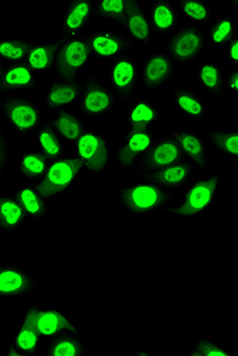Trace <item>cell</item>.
I'll list each match as a JSON object with an SVG mask.
<instances>
[{
  "label": "cell",
  "mask_w": 238,
  "mask_h": 356,
  "mask_svg": "<svg viewBox=\"0 0 238 356\" xmlns=\"http://www.w3.org/2000/svg\"><path fill=\"white\" fill-rule=\"evenodd\" d=\"M119 203L123 210L134 216H142L150 213L164 212L171 205L174 195L149 180L136 179L119 188Z\"/></svg>",
  "instance_id": "6da1fadb"
},
{
  "label": "cell",
  "mask_w": 238,
  "mask_h": 356,
  "mask_svg": "<svg viewBox=\"0 0 238 356\" xmlns=\"http://www.w3.org/2000/svg\"><path fill=\"white\" fill-rule=\"evenodd\" d=\"M219 186L220 177L218 175L196 180L182 193L180 203L174 207H167L164 212L182 218H198L210 210L215 203Z\"/></svg>",
  "instance_id": "7a4b0ae2"
},
{
  "label": "cell",
  "mask_w": 238,
  "mask_h": 356,
  "mask_svg": "<svg viewBox=\"0 0 238 356\" xmlns=\"http://www.w3.org/2000/svg\"><path fill=\"white\" fill-rule=\"evenodd\" d=\"M55 43L56 78L66 82H77L79 74L87 69L91 59L85 35L74 38H59Z\"/></svg>",
  "instance_id": "3957f363"
},
{
  "label": "cell",
  "mask_w": 238,
  "mask_h": 356,
  "mask_svg": "<svg viewBox=\"0 0 238 356\" xmlns=\"http://www.w3.org/2000/svg\"><path fill=\"white\" fill-rule=\"evenodd\" d=\"M0 113L10 129L21 136L33 135L43 122L39 105L19 94L0 97Z\"/></svg>",
  "instance_id": "277c9868"
},
{
  "label": "cell",
  "mask_w": 238,
  "mask_h": 356,
  "mask_svg": "<svg viewBox=\"0 0 238 356\" xmlns=\"http://www.w3.org/2000/svg\"><path fill=\"white\" fill-rule=\"evenodd\" d=\"M83 170L76 156L63 157L50 162L45 175L34 184L39 192L48 201H51L57 195H65L70 192L76 186Z\"/></svg>",
  "instance_id": "5b68a950"
},
{
  "label": "cell",
  "mask_w": 238,
  "mask_h": 356,
  "mask_svg": "<svg viewBox=\"0 0 238 356\" xmlns=\"http://www.w3.org/2000/svg\"><path fill=\"white\" fill-rule=\"evenodd\" d=\"M76 157L84 170L94 175H101L109 168L111 163V140L97 129H86L74 143Z\"/></svg>",
  "instance_id": "8992f818"
},
{
  "label": "cell",
  "mask_w": 238,
  "mask_h": 356,
  "mask_svg": "<svg viewBox=\"0 0 238 356\" xmlns=\"http://www.w3.org/2000/svg\"><path fill=\"white\" fill-rule=\"evenodd\" d=\"M78 101L79 111L86 118H99L113 113L118 99L109 87L101 82L94 72L86 74L81 81Z\"/></svg>",
  "instance_id": "52a82bcc"
},
{
  "label": "cell",
  "mask_w": 238,
  "mask_h": 356,
  "mask_svg": "<svg viewBox=\"0 0 238 356\" xmlns=\"http://www.w3.org/2000/svg\"><path fill=\"white\" fill-rule=\"evenodd\" d=\"M155 140L152 125L127 129L114 152V161L125 171H134Z\"/></svg>",
  "instance_id": "ba28073f"
},
{
  "label": "cell",
  "mask_w": 238,
  "mask_h": 356,
  "mask_svg": "<svg viewBox=\"0 0 238 356\" xmlns=\"http://www.w3.org/2000/svg\"><path fill=\"white\" fill-rule=\"evenodd\" d=\"M110 90L119 102L127 104L134 98L141 82L138 61L134 55L125 54L110 61L108 70Z\"/></svg>",
  "instance_id": "9c48e42d"
},
{
  "label": "cell",
  "mask_w": 238,
  "mask_h": 356,
  "mask_svg": "<svg viewBox=\"0 0 238 356\" xmlns=\"http://www.w3.org/2000/svg\"><path fill=\"white\" fill-rule=\"evenodd\" d=\"M207 37L197 26L187 25L178 29L166 41V52L174 63L187 65L202 56L206 50Z\"/></svg>",
  "instance_id": "30bf717a"
},
{
  "label": "cell",
  "mask_w": 238,
  "mask_h": 356,
  "mask_svg": "<svg viewBox=\"0 0 238 356\" xmlns=\"http://www.w3.org/2000/svg\"><path fill=\"white\" fill-rule=\"evenodd\" d=\"M90 54L95 60H113L136 48L125 33L113 30H99L85 34Z\"/></svg>",
  "instance_id": "8fae6325"
},
{
  "label": "cell",
  "mask_w": 238,
  "mask_h": 356,
  "mask_svg": "<svg viewBox=\"0 0 238 356\" xmlns=\"http://www.w3.org/2000/svg\"><path fill=\"white\" fill-rule=\"evenodd\" d=\"M33 307L35 327L40 339L48 341L65 334L81 335V330L72 318L70 312L57 309H44L38 305H33Z\"/></svg>",
  "instance_id": "7c38bea8"
},
{
  "label": "cell",
  "mask_w": 238,
  "mask_h": 356,
  "mask_svg": "<svg viewBox=\"0 0 238 356\" xmlns=\"http://www.w3.org/2000/svg\"><path fill=\"white\" fill-rule=\"evenodd\" d=\"M176 76L175 63L165 51L148 55L141 70V82L148 93L158 91Z\"/></svg>",
  "instance_id": "4fadbf2b"
},
{
  "label": "cell",
  "mask_w": 238,
  "mask_h": 356,
  "mask_svg": "<svg viewBox=\"0 0 238 356\" xmlns=\"http://www.w3.org/2000/svg\"><path fill=\"white\" fill-rule=\"evenodd\" d=\"M38 289L39 281L25 268L13 264L0 265V300L19 298Z\"/></svg>",
  "instance_id": "5bb4252c"
},
{
  "label": "cell",
  "mask_w": 238,
  "mask_h": 356,
  "mask_svg": "<svg viewBox=\"0 0 238 356\" xmlns=\"http://www.w3.org/2000/svg\"><path fill=\"white\" fill-rule=\"evenodd\" d=\"M184 155L173 138L169 136L155 138L150 150L134 169L136 175L159 170L184 160Z\"/></svg>",
  "instance_id": "9a60e30c"
},
{
  "label": "cell",
  "mask_w": 238,
  "mask_h": 356,
  "mask_svg": "<svg viewBox=\"0 0 238 356\" xmlns=\"http://www.w3.org/2000/svg\"><path fill=\"white\" fill-rule=\"evenodd\" d=\"M168 136L173 138L184 159L206 175L208 173V148L202 135L193 129H173Z\"/></svg>",
  "instance_id": "2e32d148"
},
{
  "label": "cell",
  "mask_w": 238,
  "mask_h": 356,
  "mask_svg": "<svg viewBox=\"0 0 238 356\" xmlns=\"http://www.w3.org/2000/svg\"><path fill=\"white\" fill-rule=\"evenodd\" d=\"M38 332L35 327L34 307L30 305L24 312L21 325L13 333L12 341L6 349V356H34L39 348Z\"/></svg>",
  "instance_id": "e0dca14e"
},
{
  "label": "cell",
  "mask_w": 238,
  "mask_h": 356,
  "mask_svg": "<svg viewBox=\"0 0 238 356\" xmlns=\"http://www.w3.org/2000/svg\"><path fill=\"white\" fill-rule=\"evenodd\" d=\"M94 17L93 0H72L63 10L61 38H74L85 35Z\"/></svg>",
  "instance_id": "ac0fdd59"
},
{
  "label": "cell",
  "mask_w": 238,
  "mask_h": 356,
  "mask_svg": "<svg viewBox=\"0 0 238 356\" xmlns=\"http://www.w3.org/2000/svg\"><path fill=\"white\" fill-rule=\"evenodd\" d=\"M195 169L196 167L191 162L184 159L159 170L136 175V177L138 179L149 180L172 192L187 186L195 172Z\"/></svg>",
  "instance_id": "d6986e66"
},
{
  "label": "cell",
  "mask_w": 238,
  "mask_h": 356,
  "mask_svg": "<svg viewBox=\"0 0 238 356\" xmlns=\"http://www.w3.org/2000/svg\"><path fill=\"white\" fill-rule=\"evenodd\" d=\"M147 15L153 35L168 36L180 29V15L168 0L152 1Z\"/></svg>",
  "instance_id": "ffe728a7"
},
{
  "label": "cell",
  "mask_w": 238,
  "mask_h": 356,
  "mask_svg": "<svg viewBox=\"0 0 238 356\" xmlns=\"http://www.w3.org/2000/svg\"><path fill=\"white\" fill-rule=\"evenodd\" d=\"M38 86L37 74L26 63L6 65L0 82V96L8 92L30 91Z\"/></svg>",
  "instance_id": "44dd1931"
},
{
  "label": "cell",
  "mask_w": 238,
  "mask_h": 356,
  "mask_svg": "<svg viewBox=\"0 0 238 356\" xmlns=\"http://www.w3.org/2000/svg\"><path fill=\"white\" fill-rule=\"evenodd\" d=\"M119 25L125 30V36L134 44H150L153 40V32L150 26L149 19L140 0L123 17Z\"/></svg>",
  "instance_id": "7402d4cb"
},
{
  "label": "cell",
  "mask_w": 238,
  "mask_h": 356,
  "mask_svg": "<svg viewBox=\"0 0 238 356\" xmlns=\"http://www.w3.org/2000/svg\"><path fill=\"white\" fill-rule=\"evenodd\" d=\"M25 63L35 74H51L56 63V43L29 42Z\"/></svg>",
  "instance_id": "603a6c76"
},
{
  "label": "cell",
  "mask_w": 238,
  "mask_h": 356,
  "mask_svg": "<svg viewBox=\"0 0 238 356\" xmlns=\"http://www.w3.org/2000/svg\"><path fill=\"white\" fill-rule=\"evenodd\" d=\"M79 92H81V83L66 82V81L56 79L48 86L44 97L43 106L50 110H56V111L68 109V106L78 101Z\"/></svg>",
  "instance_id": "cb8c5ba5"
},
{
  "label": "cell",
  "mask_w": 238,
  "mask_h": 356,
  "mask_svg": "<svg viewBox=\"0 0 238 356\" xmlns=\"http://www.w3.org/2000/svg\"><path fill=\"white\" fill-rule=\"evenodd\" d=\"M170 95L178 113L200 122L207 115V106L204 99L191 88H172Z\"/></svg>",
  "instance_id": "d4e9b609"
},
{
  "label": "cell",
  "mask_w": 238,
  "mask_h": 356,
  "mask_svg": "<svg viewBox=\"0 0 238 356\" xmlns=\"http://www.w3.org/2000/svg\"><path fill=\"white\" fill-rule=\"evenodd\" d=\"M127 124L132 127H145L158 124L162 114L155 102L145 97H134L127 103Z\"/></svg>",
  "instance_id": "484cf974"
},
{
  "label": "cell",
  "mask_w": 238,
  "mask_h": 356,
  "mask_svg": "<svg viewBox=\"0 0 238 356\" xmlns=\"http://www.w3.org/2000/svg\"><path fill=\"white\" fill-rule=\"evenodd\" d=\"M24 210H25L28 219L44 220L49 212V201L39 192L34 182L17 188L13 192Z\"/></svg>",
  "instance_id": "4316f807"
},
{
  "label": "cell",
  "mask_w": 238,
  "mask_h": 356,
  "mask_svg": "<svg viewBox=\"0 0 238 356\" xmlns=\"http://www.w3.org/2000/svg\"><path fill=\"white\" fill-rule=\"evenodd\" d=\"M195 79L200 89L209 95L221 97L225 94V74L217 61H206L198 65Z\"/></svg>",
  "instance_id": "83f0119b"
},
{
  "label": "cell",
  "mask_w": 238,
  "mask_h": 356,
  "mask_svg": "<svg viewBox=\"0 0 238 356\" xmlns=\"http://www.w3.org/2000/svg\"><path fill=\"white\" fill-rule=\"evenodd\" d=\"M50 161L44 157L39 151L24 150L15 159L17 173L24 180L37 182L43 177L49 166Z\"/></svg>",
  "instance_id": "f1b7e54d"
},
{
  "label": "cell",
  "mask_w": 238,
  "mask_h": 356,
  "mask_svg": "<svg viewBox=\"0 0 238 356\" xmlns=\"http://www.w3.org/2000/svg\"><path fill=\"white\" fill-rule=\"evenodd\" d=\"M49 122L61 140L72 146L86 129L81 118L68 109L56 111Z\"/></svg>",
  "instance_id": "f546056e"
},
{
  "label": "cell",
  "mask_w": 238,
  "mask_h": 356,
  "mask_svg": "<svg viewBox=\"0 0 238 356\" xmlns=\"http://www.w3.org/2000/svg\"><path fill=\"white\" fill-rule=\"evenodd\" d=\"M180 17H184L189 25H210L214 21L213 10L208 2L203 0H175L173 2Z\"/></svg>",
  "instance_id": "4dcf8cb0"
},
{
  "label": "cell",
  "mask_w": 238,
  "mask_h": 356,
  "mask_svg": "<svg viewBox=\"0 0 238 356\" xmlns=\"http://www.w3.org/2000/svg\"><path fill=\"white\" fill-rule=\"evenodd\" d=\"M40 153L50 162L65 157V147L63 140L57 135L49 120L42 122L35 133Z\"/></svg>",
  "instance_id": "1f68e13d"
},
{
  "label": "cell",
  "mask_w": 238,
  "mask_h": 356,
  "mask_svg": "<svg viewBox=\"0 0 238 356\" xmlns=\"http://www.w3.org/2000/svg\"><path fill=\"white\" fill-rule=\"evenodd\" d=\"M28 220L25 210L13 195H1L0 199V229L13 232Z\"/></svg>",
  "instance_id": "d6a6232c"
},
{
  "label": "cell",
  "mask_w": 238,
  "mask_h": 356,
  "mask_svg": "<svg viewBox=\"0 0 238 356\" xmlns=\"http://www.w3.org/2000/svg\"><path fill=\"white\" fill-rule=\"evenodd\" d=\"M89 353L87 344L76 334H65L48 340L44 356H84Z\"/></svg>",
  "instance_id": "836d02e7"
},
{
  "label": "cell",
  "mask_w": 238,
  "mask_h": 356,
  "mask_svg": "<svg viewBox=\"0 0 238 356\" xmlns=\"http://www.w3.org/2000/svg\"><path fill=\"white\" fill-rule=\"evenodd\" d=\"M209 46L212 49L226 47L235 37V23L231 15H224L212 22L207 28Z\"/></svg>",
  "instance_id": "e575fe53"
},
{
  "label": "cell",
  "mask_w": 238,
  "mask_h": 356,
  "mask_svg": "<svg viewBox=\"0 0 238 356\" xmlns=\"http://www.w3.org/2000/svg\"><path fill=\"white\" fill-rule=\"evenodd\" d=\"M138 0H96L94 1V17L102 21L120 23Z\"/></svg>",
  "instance_id": "d590c367"
},
{
  "label": "cell",
  "mask_w": 238,
  "mask_h": 356,
  "mask_svg": "<svg viewBox=\"0 0 238 356\" xmlns=\"http://www.w3.org/2000/svg\"><path fill=\"white\" fill-rule=\"evenodd\" d=\"M207 140L225 155L231 156L235 163L238 162L237 129H215L207 134Z\"/></svg>",
  "instance_id": "8d00e7d4"
},
{
  "label": "cell",
  "mask_w": 238,
  "mask_h": 356,
  "mask_svg": "<svg viewBox=\"0 0 238 356\" xmlns=\"http://www.w3.org/2000/svg\"><path fill=\"white\" fill-rule=\"evenodd\" d=\"M29 41L25 38L1 39L0 61L6 65L25 63Z\"/></svg>",
  "instance_id": "74e56055"
},
{
  "label": "cell",
  "mask_w": 238,
  "mask_h": 356,
  "mask_svg": "<svg viewBox=\"0 0 238 356\" xmlns=\"http://www.w3.org/2000/svg\"><path fill=\"white\" fill-rule=\"evenodd\" d=\"M189 356H233V353L228 348L214 341L210 338H200L193 343L191 350L187 353Z\"/></svg>",
  "instance_id": "f35d334b"
},
{
  "label": "cell",
  "mask_w": 238,
  "mask_h": 356,
  "mask_svg": "<svg viewBox=\"0 0 238 356\" xmlns=\"http://www.w3.org/2000/svg\"><path fill=\"white\" fill-rule=\"evenodd\" d=\"M10 154H12V148H10V140L3 133H1L0 134V177L8 168Z\"/></svg>",
  "instance_id": "ab89813d"
},
{
  "label": "cell",
  "mask_w": 238,
  "mask_h": 356,
  "mask_svg": "<svg viewBox=\"0 0 238 356\" xmlns=\"http://www.w3.org/2000/svg\"><path fill=\"white\" fill-rule=\"evenodd\" d=\"M225 63L227 67H237L238 65V37L235 36L226 46L225 52Z\"/></svg>",
  "instance_id": "60d3db41"
},
{
  "label": "cell",
  "mask_w": 238,
  "mask_h": 356,
  "mask_svg": "<svg viewBox=\"0 0 238 356\" xmlns=\"http://www.w3.org/2000/svg\"><path fill=\"white\" fill-rule=\"evenodd\" d=\"M225 90H230V91L238 92V70H233L225 76L224 79Z\"/></svg>",
  "instance_id": "b9f144b4"
},
{
  "label": "cell",
  "mask_w": 238,
  "mask_h": 356,
  "mask_svg": "<svg viewBox=\"0 0 238 356\" xmlns=\"http://www.w3.org/2000/svg\"><path fill=\"white\" fill-rule=\"evenodd\" d=\"M154 353H151V351H145V350H138L136 351V355L138 356H152Z\"/></svg>",
  "instance_id": "7bdbcfd3"
},
{
  "label": "cell",
  "mask_w": 238,
  "mask_h": 356,
  "mask_svg": "<svg viewBox=\"0 0 238 356\" xmlns=\"http://www.w3.org/2000/svg\"><path fill=\"white\" fill-rule=\"evenodd\" d=\"M4 65L0 61V82H1L2 74H3Z\"/></svg>",
  "instance_id": "ee69618b"
},
{
  "label": "cell",
  "mask_w": 238,
  "mask_h": 356,
  "mask_svg": "<svg viewBox=\"0 0 238 356\" xmlns=\"http://www.w3.org/2000/svg\"><path fill=\"white\" fill-rule=\"evenodd\" d=\"M230 4H231V6H233V8H238V0H231Z\"/></svg>",
  "instance_id": "f6af8a7d"
},
{
  "label": "cell",
  "mask_w": 238,
  "mask_h": 356,
  "mask_svg": "<svg viewBox=\"0 0 238 356\" xmlns=\"http://www.w3.org/2000/svg\"><path fill=\"white\" fill-rule=\"evenodd\" d=\"M1 133H3V131H2V129H0V134H1Z\"/></svg>",
  "instance_id": "bcb514c9"
},
{
  "label": "cell",
  "mask_w": 238,
  "mask_h": 356,
  "mask_svg": "<svg viewBox=\"0 0 238 356\" xmlns=\"http://www.w3.org/2000/svg\"><path fill=\"white\" fill-rule=\"evenodd\" d=\"M1 195H2V193H0V199H1Z\"/></svg>",
  "instance_id": "7dc6e473"
}]
</instances>
